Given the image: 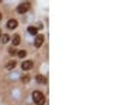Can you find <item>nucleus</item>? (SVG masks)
I'll use <instances>...</instances> for the list:
<instances>
[{
  "label": "nucleus",
  "mask_w": 121,
  "mask_h": 105,
  "mask_svg": "<svg viewBox=\"0 0 121 105\" xmlns=\"http://www.w3.org/2000/svg\"><path fill=\"white\" fill-rule=\"evenodd\" d=\"M32 100L37 105H44L45 104V95L41 91H34L32 93Z\"/></svg>",
  "instance_id": "f257e3e1"
},
{
  "label": "nucleus",
  "mask_w": 121,
  "mask_h": 105,
  "mask_svg": "<svg viewBox=\"0 0 121 105\" xmlns=\"http://www.w3.org/2000/svg\"><path fill=\"white\" fill-rule=\"evenodd\" d=\"M28 8H30V3H21V4L17 7V11H18L20 14H24Z\"/></svg>",
  "instance_id": "f03ea898"
},
{
  "label": "nucleus",
  "mask_w": 121,
  "mask_h": 105,
  "mask_svg": "<svg viewBox=\"0 0 121 105\" xmlns=\"http://www.w3.org/2000/svg\"><path fill=\"white\" fill-rule=\"evenodd\" d=\"M17 25H18V23H17V20H14V18H11V20L7 21V28H9V30H14V28H17Z\"/></svg>",
  "instance_id": "7ed1b4c3"
},
{
  "label": "nucleus",
  "mask_w": 121,
  "mask_h": 105,
  "mask_svg": "<svg viewBox=\"0 0 121 105\" xmlns=\"http://www.w3.org/2000/svg\"><path fill=\"white\" fill-rule=\"evenodd\" d=\"M42 42H44V35H37L35 36V42H34V45L37 46V48H39L41 45H42Z\"/></svg>",
  "instance_id": "20e7f679"
},
{
  "label": "nucleus",
  "mask_w": 121,
  "mask_h": 105,
  "mask_svg": "<svg viewBox=\"0 0 121 105\" xmlns=\"http://www.w3.org/2000/svg\"><path fill=\"white\" fill-rule=\"evenodd\" d=\"M32 66H34L32 60H26V62H23V65H21L23 70H30V69H32Z\"/></svg>",
  "instance_id": "39448f33"
},
{
  "label": "nucleus",
  "mask_w": 121,
  "mask_h": 105,
  "mask_svg": "<svg viewBox=\"0 0 121 105\" xmlns=\"http://www.w3.org/2000/svg\"><path fill=\"white\" fill-rule=\"evenodd\" d=\"M11 42H13V45H14V46H17V45L21 42V39H20V35H14V36L11 38Z\"/></svg>",
  "instance_id": "423d86ee"
},
{
  "label": "nucleus",
  "mask_w": 121,
  "mask_h": 105,
  "mask_svg": "<svg viewBox=\"0 0 121 105\" xmlns=\"http://www.w3.org/2000/svg\"><path fill=\"white\" fill-rule=\"evenodd\" d=\"M37 81H38L39 84H45V83H47V78H45L44 76H37Z\"/></svg>",
  "instance_id": "0eeeda50"
},
{
  "label": "nucleus",
  "mask_w": 121,
  "mask_h": 105,
  "mask_svg": "<svg viewBox=\"0 0 121 105\" xmlns=\"http://www.w3.org/2000/svg\"><path fill=\"white\" fill-rule=\"evenodd\" d=\"M16 67V62L14 60H10L7 65H6V69H14Z\"/></svg>",
  "instance_id": "6e6552de"
},
{
  "label": "nucleus",
  "mask_w": 121,
  "mask_h": 105,
  "mask_svg": "<svg viewBox=\"0 0 121 105\" xmlns=\"http://www.w3.org/2000/svg\"><path fill=\"white\" fill-rule=\"evenodd\" d=\"M0 39L3 41V43H7V42L10 41V36H9V35H7V34H4V35H3V36H1V38H0Z\"/></svg>",
  "instance_id": "1a4fd4ad"
},
{
  "label": "nucleus",
  "mask_w": 121,
  "mask_h": 105,
  "mask_svg": "<svg viewBox=\"0 0 121 105\" xmlns=\"http://www.w3.org/2000/svg\"><path fill=\"white\" fill-rule=\"evenodd\" d=\"M37 30L38 28H35V27H28V32L31 35H37Z\"/></svg>",
  "instance_id": "9d476101"
},
{
  "label": "nucleus",
  "mask_w": 121,
  "mask_h": 105,
  "mask_svg": "<svg viewBox=\"0 0 121 105\" xmlns=\"http://www.w3.org/2000/svg\"><path fill=\"white\" fill-rule=\"evenodd\" d=\"M17 55H18V58H26L27 51H20V52H17Z\"/></svg>",
  "instance_id": "9b49d317"
},
{
  "label": "nucleus",
  "mask_w": 121,
  "mask_h": 105,
  "mask_svg": "<svg viewBox=\"0 0 121 105\" xmlns=\"http://www.w3.org/2000/svg\"><path fill=\"white\" fill-rule=\"evenodd\" d=\"M9 53H10V55H14V53H16V49H14V48H10V49H9Z\"/></svg>",
  "instance_id": "f8f14e48"
},
{
  "label": "nucleus",
  "mask_w": 121,
  "mask_h": 105,
  "mask_svg": "<svg viewBox=\"0 0 121 105\" xmlns=\"http://www.w3.org/2000/svg\"><path fill=\"white\" fill-rule=\"evenodd\" d=\"M0 20H1V13H0Z\"/></svg>",
  "instance_id": "ddd939ff"
},
{
  "label": "nucleus",
  "mask_w": 121,
  "mask_h": 105,
  "mask_svg": "<svg viewBox=\"0 0 121 105\" xmlns=\"http://www.w3.org/2000/svg\"><path fill=\"white\" fill-rule=\"evenodd\" d=\"M0 38H1V31H0Z\"/></svg>",
  "instance_id": "4468645a"
}]
</instances>
